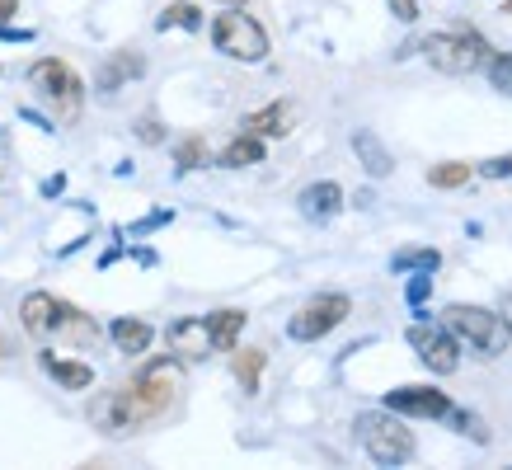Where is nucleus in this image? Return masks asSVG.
I'll return each mask as SVG.
<instances>
[{
    "label": "nucleus",
    "mask_w": 512,
    "mask_h": 470,
    "mask_svg": "<svg viewBox=\"0 0 512 470\" xmlns=\"http://www.w3.org/2000/svg\"><path fill=\"white\" fill-rule=\"evenodd\" d=\"M179 391H184V362L179 358H156V362H146L127 386L99 395V400L90 405V419H94L99 433L127 438V433L146 428L151 419H160V414L174 405V395Z\"/></svg>",
    "instance_id": "f257e3e1"
},
{
    "label": "nucleus",
    "mask_w": 512,
    "mask_h": 470,
    "mask_svg": "<svg viewBox=\"0 0 512 470\" xmlns=\"http://www.w3.org/2000/svg\"><path fill=\"white\" fill-rule=\"evenodd\" d=\"M19 320L38 344H71V348H90L99 339V325H94L85 311H76L71 301H57L52 292H29L24 306H19Z\"/></svg>",
    "instance_id": "f03ea898"
},
{
    "label": "nucleus",
    "mask_w": 512,
    "mask_h": 470,
    "mask_svg": "<svg viewBox=\"0 0 512 470\" xmlns=\"http://www.w3.org/2000/svg\"><path fill=\"white\" fill-rule=\"evenodd\" d=\"M357 442L362 452L372 456L376 466H404L414 461V433L400 423L395 409H372V414H357Z\"/></svg>",
    "instance_id": "7ed1b4c3"
},
{
    "label": "nucleus",
    "mask_w": 512,
    "mask_h": 470,
    "mask_svg": "<svg viewBox=\"0 0 512 470\" xmlns=\"http://www.w3.org/2000/svg\"><path fill=\"white\" fill-rule=\"evenodd\" d=\"M423 57H428L433 71H442V76H475V71H484V62L494 57V47L470 29H447V33H428V38H423Z\"/></svg>",
    "instance_id": "20e7f679"
},
{
    "label": "nucleus",
    "mask_w": 512,
    "mask_h": 470,
    "mask_svg": "<svg viewBox=\"0 0 512 470\" xmlns=\"http://www.w3.org/2000/svg\"><path fill=\"white\" fill-rule=\"evenodd\" d=\"M29 90L38 94L62 123H76L80 109H85V85H80L76 71L66 62H57V57H43V62L29 66Z\"/></svg>",
    "instance_id": "39448f33"
},
{
    "label": "nucleus",
    "mask_w": 512,
    "mask_h": 470,
    "mask_svg": "<svg viewBox=\"0 0 512 470\" xmlns=\"http://www.w3.org/2000/svg\"><path fill=\"white\" fill-rule=\"evenodd\" d=\"M442 325L456 334V344H470L480 358H498V353H508V344H512L503 315L484 311V306H461V301H456V306L442 311Z\"/></svg>",
    "instance_id": "423d86ee"
},
{
    "label": "nucleus",
    "mask_w": 512,
    "mask_h": 470,
    "mask_svg": "<svg viewBox=\"0 0 512 470\" xmlns=\"http://www.w3.org/2000/svg\"><path fill=\"white\" fill-rule=\"evenodd\" d=\"M212 43H217V52L221 57H231V62H264L268 57L264 24L240 15V10H226V15L212 19Z\"/></svg>",
    "instance_id": "0eeeda50"
},
{
    "label": "nucleus",
    "mask_w": 512,
    "mask_h": 470,
    "mask_svg": "<svg viewBox=\"0 0 512 470\" xmlns=\"http://www.w3.org/2000/svg\"><path fill=\"white\" fill-rule=\"evenodd\" d=\"M348 311H353V301L343 297V292H325V297H311L301 311L292 315V325H287V334H292L296 344H315V339H325L329 329H339L343 320H348Z\"/></svg>",
    "instance_id": "6e6552de"
},
{
    "label": "nucleus",
    "mask_w": 512,
    "mask_h": 470,
    "mask_svg": "<svg viewBox=\"0 0 512 470\" xmlns=\"http://www.w3.org/2000/svg\"><path fill=\"white\" fill-rule=\"evenodd\" d=\"M409 344H414L419 362L433 376H451L461 367V344H456V334L447 325H414L409 329Z\"/></svg>",
    "instance_id": "1a4fd4ad"
},
{
    "label": "nucleus",
    "mask_w": 512,
    "mask_h": 470,
    "mask_svg": "<svg viewBox=\"0 0 512 470\" xmlns=\"http://www.w3.org/2000/svg\"><path fill=\"white\" fill-rule=\"evenodd\" d=\"M386 409H395L400 419H451L447 391H433V386H400L386 395Z\"/></svg>",
    "instance_id": "9d476101"
},
{
    "label": "nucleus",
    "mask_w": 512,
    "mask_h": 470,
    "mask_svg": "<svg viewBox=\"0 0 512 470\" xmlns=\"http://www.w3.org/2000/svg\"><path fill=\"white\" fill-rule=\"evenodd\" d=\"M165 344H170V353L179 362H202L207 353H217V348H212V334H207V320H198V315L174 320V325L165 329Z\"/></svg>",
    "instance_id": "9b49d317"
},
{
    "label": "nucleus",
    "mask_w": 512,
    "mask_h": 470,
    "mask_svg": "<svg viewBox=\"0 0 512 470\" xmlns=\"http://www.w3.org/2000/svg\"><path fill=\"white\" fill-rule=\"evenodd\" d=\"M296 104H287V99H278V104H268V109L259 113H249L245 118V132H254V137H287L296 127Z\"/></svg>",
    "instance_id": "f8f14e48"
},
{
    "label": "nucleus",
    "mask_w": 512,
    "mask_h": 470,
    "mask_svg": "<svg viewBox=\"0 0 512 470\" xmlns=\"http://www.w3.org/2000/svg\"><path fill=\"white\" fill-rule=\"evenodd\" d=\"M38 362H43V372L52 376L57 386H66V391H90L94 386L90 362H71V358H57V353H38Z\"/></svg>",
    "instance_id": "ddd939ff"
},
{
    "label": "nucleus",
    "mask_w": 512,
    "mask_h": 470,
    "mask_svg": "<svg viewBox=\"0 0 512 470\" xmlns=\"http://www.w3.org/2000/svg\"><path fill=\"white\" fill-rule=\"evenodd\" d=\"M339 207H343V188L334 179H320V184H311L301 193V217H311V221H329Z\"/></svg>",
    "instance_id": "4468645a"
},
{
    "label": "nucleus",
    "mask_w": 512,
    "mask_h": 470,
    "mask_svg": "<svg viewBox=\"0 0 512 470\" xmlns=\"http://www.w3.org/2000/svg\"><path fill=\"white\" fill-rule=\"evenodd\" d=\"M353 151H357V160H362V170L372 174V179H386L390 170H395V156H390L386 146H381V137L376 132H353Z\"/></svg>",
    "instance_id": "2eb2a0df"
},
{
    "label": "nucleus",
    "mask_w": 512,
    "mask_h": 470,
    "mask_svg": "<svg viewBox=\"0 0 512 470\" xmlns=\"http://www.w3.org/2000/svg\"><path fill=\"white\" fill-rule=\"evenodd\" d=\"M113 344H118V353H146L151 348V339H156V329L146 325V320H132V315H123V320H113Z\"/></svg>",
    "instance_id": "dca6fc26"
},
{
    "label": "nucleus",
    "mask_w": 512,
    "mask_h": 470,
    "mask_svg": "<svg viewBox=\"0 0 512 470\" xmlns=\"http://www.w3.org/2000/svg\"><path fill=\"white\" fill-rule=\"evenodd\" d=\"M245 329V311H212L207 315V334H212V348L217 353H231L235 339Z\"/></svg>",
    "instance_id": "f3484780"
},
{
    "label": "nucleus",
    "mask_w": 512,
    "mask_h": 470,
    "mask_svg": "<svg viewBox=\"0 0 512 470\" xmlns=\"http://www.w3.org/2000/svg\"><path fill=\"white\" fill-rule=\"evenodd\" d=\"M264 160V137H254V132H240V137L221 151V165L226 170H245V165H259Z\"/></svg>",
    "instance_id": "a211bd4d"
},
{
    "label": "nucleus",
    "mask_w": 512,
    "mask_h": 470,
    "mask_svg": "<svg viewBox=\"0 0 512 470\" xmlns=\"http://www.w3.org/2000/svg\"><path fill=\"white\" fill-rule=\"evenodd\" d=\"M141 71H146V62H141L137 52H118V57H109L104 71H99V90H118V85H127V80L141 76Z\"/></svg>",
    "instance_id": "6ab92c4d"
},
{
    "label": "nucleus",
    "mask_w": 512,
    "mask_h": 470,
    "mask_svg": "<svg viewBox=\"0 0 512 470\" xmlns=\"http://www.w3.org/2000/svg\"><path fill=\"white\" fill-rule=\"evenodd\" d=\"M264 358H268L264 348H240V353H235V362H231V367H235V381H240V386H245L249 395L259 391V376H264Z\"/></svg>",
    "instance_id": "aec40b11"
},
{
    "label": "nucleus",
    "mask_w": 512,
    "mask_h": 470,
    "mask_svg": "<svg viewBox=\"0 0 512 470\" xmlns=\"http://www.w3.org/2000/svg\"><path fill=\"white\" fill-rule=\"evenodd\" d=\"M156 29H160V33H170V29L198 33V29H202V10H198V5H188V0H174L170 10L156 19Z\"/></svg>",
    "instance_id": "412c9836"
},
{
    "label": "nucleus",
    "mask_w": 512,
    "mask_h": 470,
    "mask_svg": "<svg viewBox=\"0 0 512 470\" xmlns=\"http://www.w3.org/2000/svg\"><path fill=\"white\" fill-rule=\"evenodd\" d=\"M390 268H395V273H437V268H442V254L437 250H400L390 259Z\"/></svg>",
    "instance_id": "4be33fe9"
},
{
    "label": "nucleus",
    "mask_w": 512,
    "mask_h": 470,
    "mask_svg": "<svg viewBox=\"0 0 512 470\" xmlns=\"http://www.w3.org/2000/svg\"><path fill=\"white\" fill-rule=\"evenodd\" d=\"M470 174L475 170H470L466 160H447V165H433V170H428V184L433 188H461Z\"/></svg>",
    "instance_id": "5701e85b"
},
{
    "label": "nucleus",
    "mask_w": 512,
    "mask_h": 470,
    "mask_svg": "<svg viewBox=\"0 0 512 470\" xmlns=\"http://www.w3.org/2000/svg\"><path fill=\"white\" fill-rule=\"evenodd\" d=\"M484 71H489V85L512 99V52H494V57L484 62Z\"/></svg>",
    "instance_id": "b1692460"
},
{
    "label": "nucleus",
    "mask_w": 512,
    "mask_h": 470,
    "mask_svg": "<svg viewBox=\"0 0 512 470\" xmlns=\"http://www.w3.org/2000/svg\"><path fill=\"white\" fill-rule=\"evenodd\" d=\"M174 165H179V174H188V170H198V165H207V141H202V137L179 141V151H174Z\"/></svg>",
    "instance_id": "393cba45"
},
{
    "label": "nucleus",
    "mask_w": 512,
    "mask_h": 470,
    "mask_svg": "<svg viewBox=\"0 0 512 470\" xmlns=\"http://www.w3.org/2000/svg\"><path fill=\"white\" fill-rule=\"evenodd\" d=\"M428 292H433V273H419V278H409V287H404V301H409V306H423Z\"/></svg>",
    "instance_id": "a878e982"
},
{
    "label": "nucleus",
    "mask_w": 512,
    "mask_h": 470,
    "mask_svg": "<svg viewBox=\"0 0 512 470\" xmlns=\"http://www.w3.org/2000/svg\"><path fill=\"white\" fill-rule=\"evenodd\" d=\"M484 179H503V174H512V156H498V160H484L480 165Z\"/></svg>",
    "instance_id": "bb28decb"
},
{
    "label": "nucleus",
    "mask_w": 512,
    "mask_h": 470,
    "mask_svg": "<svg viewBox=\"0 0 512 470\" xmlns=\"http://www.w3.org/2000/svg\"><path fill=\"white\" fill-rule=\"evenodd\" d=\"M137 137H141V141H151V146H156V141H165V127H160L156 118H141V123H137Z\"/></svg>",
    "instance_id": "cd10ccee"
},
{
    "label": "nucleus",
    "mask_w": 512,
    "mask_h": 470,
    "mask_svg": "<svg viewBox=\"0 0 512 470\" xmlns=\"http://www.w3.org/2000/svg\"><path fill=\"white\" fill-rule=\"evenodd\" d=\"M390 10H395V19L414 24V19H419V0H390Z\"/></svg>",
    "instance_id": "c85d7f7f"
},
{
    "label": "nucleus",
    "mask_w": 512,
    "mask_h": 470,
    "mask_svg": "<svg viewBox=\"0 0 512 470\" xmlns=\"http://www.w3.org/2000/svg\"><path fill=\"white\" fill-rule=\"evenodd\" d=\"M0 43H33V29H0Z\"/></svg>",
    "instance_id": "c756f323"
},
{
    "label": "nucleus",
    "mask_w": 512,
    "mask_h": 470,
    "mask_svg": "<svg viewBox=\"0 0 512 470\" xmlns=\"http://www.w3.org/2000/svg\"><path fill=\"white\" fill-rule=\"evenodd\" d=\"M62 188H66V179H62V174H57V179H47V184H43V193H47V198H57Z\"/></svg>",
    "instance_id": "7c9ffc66"
},
{
    "label": "nucleus",
    "mask_w": 512,
    "mask_h": 470,
    "mask_svg": "<svg viewBox=\"0 0 512 470\" xmlns=\"http://www.w3.org/2000/svg\"><path fill=\"white\" fill-rule=\"evenodd\" d=\"M15 10H19V0H0V19H15Z\"/></svg>",
    "instance_id": "2f4dec72"
},
{
    "label": "nucleus",
    "mask_w": 512,
    "mask_h": 470,
    "mask_svg": "<svg viewBox=\"0 0 512 470\" xmlns=\"http://www.w3.org/2000/svg\"><path fill=\"white\" fill-rule=\"evenodd\" d=\"M503 325H508V334H512V297L503 301Z\"/></svg>",
    "instance_id": "473e14b6"
},
{
    "label": "nucleus",
    "mask_w": 512,
    "mask_h": 470,
    "mask_svg": "<svg viewBox=\"0 0 512 470\" xmlns=\"http://www.w3.org/2000/svg\"><path fill=\"white\" fill-rule=\"evenodd\" d=\"M221 5H226V10H245L249 0H221Z\"/></svg>",
    "instance_id": "72a5a7b5"
},
{
    "label": "nucleus",
    "mask_w": 512,
    "mask_h": 470,
    "mask_svg": "<svg viewBox=\"0 0 512 470\" xmlns=\"http://www.w3.org/2000/svg\"><path fill=\"white\" fill-rule=\"evenodd\" d=\"M0 174H5V151H0Z\"/></svg>",
    "instance_id": "f704fd0d"
},
{
    "label": "nucleus",
    "mask_w": 512,
    "mask_h": 470,
    "mask_svg": "<svg viewBox=\"0 0 512 470\" xmlns=\"http://www.w3.org/2000/svg\"><path fill=\"white\" fill-rule=\"evenodd\" d=\"M503 10H512V0H503Z\"/></svg>",
    "instance_id": "c9c22d12"
}]
</instances>
